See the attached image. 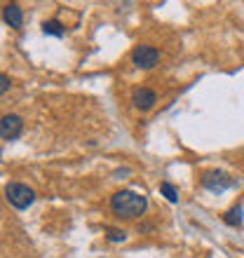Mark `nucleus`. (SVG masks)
Returning <instances> with one entry per match:
<instances>
[{"label": "nucleus", "mask_w": 244, "mask_h": 258, "mask_svg": "<svg viewBox=\"0 0 244 258\" xmlns=\"http://www.w3.org/2000/svg\"><path fill=\"white\" fill-rule=\"evenodd\" d=\"M7 89H10V78L3 73V75H0V94H5Z\"/></svg>", "instance_id": "12"}, {"label": "nucleus", "mask_w": 244, "mask_h": 258, "mask_svg": "<svg viewBox=\"0 0 244 258\" xmlns=\"http://www.w3.org/2000/svg\"><path fill=\"white\" fill-rule=\"evenodd\" d=\"M5 197L14 209H28L35 200V192H33V188H28L24 183H10L5 188Z\"/></svg>", "instance_id": "2"}, {"label": "nucleus", "mask_w": 244, "mask_h": 258, "mask_svg": "<svg viewBox=\"0 0 244 258\" xmlns=\"http://www.w3.org/2000/svg\"><path fill=\"white\" fill-rule=\"evenodd\" d=\"M42 33L61 38V35L66 33V31H64V24H61L59 19H49V21H45V24H42Z\"/></svg>", "instance_id": "8"}, {"label": "nucleus", "mask_w": 244, "mask_h": 258, "mask_svg": "<svg viewBox=\"0 0 244 258\" xmlns=\"http://www.w3.org/2000/svg\"><path fill=\"white\" fill-rule=\"evenodd\" d=\"M3 19L10 28H21L24 26V12L17 3H10V5L3 7Z\"/></svg>", "instance_id": "7"}, {"label": "nucleus", "mask_w": 244, "mask_h": 258, "mask_svg": "<svg viewBox=\"0 0 244 258\" xmlns=\"http://www.w3.org/2000/svg\"><path fill=\"white\" fill-rule=\"evenodd\" d=\"M160 192H162V195L167 197L169 202H178V190L169 183V181H164V183H160Z\"/></svg>", "instance_id": "10"}, {"label": "nucleus", "mask_w": 244, "mask_h": 258, "mask_svg": "<svg viewBox=\"0 0 244 258\" xmlns=\"http://www.w3.org/2000/svg\"><path fill=\"white\" fill-rule=\"evenodd\" d=\"M110 209L120 218H139L143 211L148 209V200L139 192L120 190L110 197Z\"/></svg>", "instance_id": "1"}, {"label": "nucleus", "mask_w": 244, "mask_h": 258, "mask_svg": "<svg viewBox=\"0 0 244 258\" xmlns=\"http://www.w3.org/2000/svg\"><path fill=\"white\" fill-rule=\"evenodd\" d=\"M223 221L228 225H232V228H239V225H242V207H232V209H228L223 214Z\"/></svg>", "instance_id": "9"}, {"label": "nucleus", "mask_w": 244, "mask_h": 258, "mask_svg": "<svg viewBox=\"0 0 244 258\" xmlns=\"http://www.w3.org/2000/svg\"><path fill=\"white\" fill-rule=\"evenodd\" d=\"M132 103H134V108H136V110L146 113V110L155 108L157 94H155V92H153L150 87H136L134 92H132Z\"/></svg>", "instance_id": "6"}, {"label": "nucleus", "mask_w": 244, "mask_h": 258, "mask_svg": "<svg viewBox=\"0 0 244 258\" xmlns=\"http://www.w3.org/2000/svg\"><path fill=\"white\" fill-rule=\"evenodd\" d=\"M106 239H108V242H113V244H120V242H125V239H127V232H125V230H115V228H110L108 235H106Z\"/></svg>", "instance_id": "11"}, {"label": "nucleus", "mask_w": 244, "mask_h": 258, "mask_svg": "<svg viewBox=\"0 0 244 258\" xmlns=\"http://www.w3.org/2000/svg\"><path fill=\"white\" fill-rule=\"evenodd\" d=\"M202 185L207 188L209 192H216V195H221V192H225L228 188H232L235 185V181H232L225 171H221V169H207V171H202Z\"/></svg>", "instance_id": "3"}, {"label": "nucleus", "mask_w": 244, "mask_h": 258, "mask_svg": "<svg viewBox=\"0 0 244 258\" xmlns=\"http://www.w3.org/2000/svg\"><path fill=\"white\" fill-rule=\"evenodd\" d=\"M21 132H24V120H21L19 115H14V113L3 115V120H0V139H3V141L19 139Z\"/></svg>", "instance_id": "5"}, {"label": "nucleus", "mask_w": 244, "mask_h": 258, "mask_svg": "<svg viewBox=\"0 0 244 258\" xmlns=\"http://www.w3.org/2000/svg\"><path fill=\"white\" fill-rule=\"evenodd\" d=\"M162 59V52L155 47H150V45H139V47L132 49V63L136 68H143V71H150V68H155Z\"/></svg>", "instance_id": "4"}]
</instances>
